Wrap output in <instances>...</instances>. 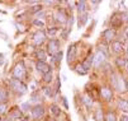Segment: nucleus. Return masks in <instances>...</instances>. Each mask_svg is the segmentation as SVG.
I'll use <instances>...</instances> for the list:
<instances>
[{
    "instance_id": "nucleus-1",
    "label": "nucleus",
    "mask_w": 128,
    "mask_h": 121,
    "mask_svg": "<svg viewBox=\"0 0 128 121\" xmlns=\"http://www.w3.org/2000/svg\"><path fill=\"white\" fill-rule=\"evenodd\" d=\"M10 85H12V88L18 92V93H20V94H24L27 92V87H26V84H23L20 80H18V79H13L10 82Z\"/></svg>"
},
{
    "instance_id": "nucleus-2",
    "label": "nucleus",
    "mask_w": 128,
    "mask_h": 121,
    "mask_svg": "<svg viewBox=\"0 0 128 121\" xmlns=\"http://www.w3.org/2000/svg\"><path fill=\"white\" fill-rule=\"evenodd\" d=\"M13 75H14V78H16L18 80L22 79V78L26 75V68H24V64H23V63L18 64V65L14 68V70H13Z\"/></svg>"
},
{
    "instance_id": "nucleus-3",
    "label": "nucleus",
    "mask_w": 128,
    "mask_h": 121,
    "mask_svg": "<svg viewBox=\"0 0 128 121\" xmlns=\"http://www.w3.org/2000/svg\"><path fill=\"white\" fill-rule=\"evenodd\" d=\"M48 52L52 55V56H56L58 52H60V43L57 40H52L50 43H48Z\"/></svg>"
},
{
    "instance_id": "nucleus-4",
    "label": "nucleus",
    "mask_w": 128,
    "mask_h": 121,
    "mask_svg": "<svg viewBox=\"0 0 128 121\" xmlns=\"http://www.w3.org/2000/svg\"><path fill=\"white\" fill-rule=\"evenodd\" d=\"M46 40V33L43 31H38V32H36L34 33V36H33V41L36 45H41Z\"/></svg>"
},
{
    "instance_id": "nucleus-5",
    "label": "nucleus",
    "mask_w": 128,
    "mask_h": 121,
    "mask_svg": "<svg viewBox=\"0 0 128 121\" xmlns=\"http://www.w3.org/2000/svg\"><path fill=\"white\" fill-rule=\"evenodd\" d=\"M37 70L44 75V74H47V73L51 72V68H50V65L46 64L44 61H38V63H37Z\"/></svg>"
},
{
    "instance_id": "nucleus-6",
    "label": "nucleus",
    "mask_w": 128,
    "mask_h": 121,
    "mask_svg": "<svg viewBox=\"0 0 128 121\" xmlns=\"http://www.w3.org/2000/svg\"><path fill=\"white\" fill-rule=\"evenodd\" d=\"M104 61H105V54L102 52V51H98V52L94 55V65L100 66Z\"/></svg>"
},
{
    "instance_id": "nucleus-7",
    "label": "nucleus",
    "mask_w": 128,
    "mask_h": 121,
    "mask_svg": "<svg viewBox=\"0 0 128 121\" xmlns=\"http://www.w3.org/2000/svg\"><path fill=\"white\" fill-rule=\"evenodd\" d=\"M32 116H33V118H36V120L41 118V117L43 116V107H42L41 105H37V106L32 110Z\"/></svg>"
},
{
    "instance_id": "nucleus-8",
    "label": "nucleus",
    "mask_w": 128,
    "mask_h": 121,
    "mask_svg": "<svg viewBox=\"0 0 128 121\" xmlns=\"http://www.w3.org/2000/svg\"><path fill=\"white\" fill-rule=\"evenodd\" d=\"M75 55H76V47H75V45H71L67 50V61L71 63L75 59Z\"/></svg>"
},
{
    "instance_id": "nucleus-9",
    "label": "nucleus",
    "mask_w": 128,
    "mask_h": 121,
    "mask_svg": "<svg viewBox=\"0 0 128 121\" xmlns=\"http://www.w3.org/2000/svg\"><path fill=\"white\" fill-rule=\"evenodd\" d=\"M122 22H123L122 14H118V13L113 15V18H112V21H110V23H112L113 27H119V26H122Z\"/></svg>"
},
{
    "instance_id": "nucleus-10",
    "label": "nucleus",
    "mask_w": 128,
    "mask_h": 121,
    "mask_svg": "<svg viewBox=\"0 0 128 121\" xmlns=\"http://www.w3.org/2000/svg\"><path fill=\"white\" fill-rule=\"evenodd\" d=\"M114 36H116V32H114V29H112V28H108V29H105V31L103 32V37H104L106 41H112V40L114 38Z\"/></svg>"
},
{
    "instance_id": "nucleus-11",
    "label": "nucleus",
    "mask_w": 128,
    "mask_h": 121,
    "mask_svg": "<svg viewBox=\"0 0 128 121\" xmlns=\"http://www.w3.org/2000/svg\"><path fill=\"white\" fill-rule=\"evenodd\" d=\"M100 94H102V97H103L104 99H106V101H110L112 97H113V93H112V91L109 89V88H103V89L100 91Z\"/></svg>"
},
{
    "instance_id": "nucleus-12",
    "label": "nucleus",
    "mask_w": 128,
    "mask_h": 121,
    "mask_svg": "<svg viewBox=\"0 0 128 121\" xmlns=\"http://www.w3.org/2000/svg\"><path fill=\"white\" fill-rule=\"evenodd\" d=\"M112 48H113L114 52L119 54V52H122V51H123V45L119 41H113L112 42Z\"/></svg>"
},
{
    "instance_id": "nucleus-13",
    "label": "nucleus",
    "mask_w": 128,
    "mask_h": 121,
    "mask_svg": "<svg viewBox=\"0 0 128 121\" xmlns=\"http://www.w3.org/2000/svg\"><path fill=\"white\" fill-rule=\"evenodd\" d=\"M93 63H94V57H91V56H89V57H88V59H86V60L82 63V66L85 68V70H86V72H88L89 69L91 68V64H93Z\"/></svg>"
},
{
    "instance_id": "nucleus-14",
    "label": "nucleus",
    "mask_w": 128,
    "mask_h": 121,
    "mask_svg": "<svg viewBox=\"0 0 128 121\" xmlns=\"http://www.w3.org/2000/svg\"><path fill=\"white\" fill-rule=\"evenodd\" d=\"M119 108H120L123 112L128 113V101H127V99H120V101H119Z\"/></svg>"
},
{
    "instance_id": "nucleus-15",
    "label": "nucleus",
    "mask_w": 128,
    "mask_h": 121,
    "mask_svg": "<svg viewBox=\"0 0 128 121\" xmlns=\"http://www.w3.org/2000/svg\"><path fill=\"white\" fill-rule=\"evenodd\" d=\"M86 21H88V15H86L85 13L80 14V15H79V27L84 26V24L86 23Z\"/></svg>"
},
{
    "instance_id": "nucleus-16",
    "label": "nucleus",
    "mask_w": 128,
    "mask_h": 121,
    "mask_svg": "<svg viewBox=\"0 0 128 121\" xmlns=\"http://www.w3.org/2000/svg\"><path fill=\"white\" fill-rule=\"evenodd\" d=\"M76 4H78V10H79V13H80V14H82V13L85 12L86 3H85V2H79V3H76Z\"/></svg>"
},
{
    "instance_id": "nucleus-17",
    "label": "nucleus",
    "mask_w": 128,
    "mask_h": 121,
    "mask_svg": "<svg viewBox=\"0 0 128 121\" xmlns=\"http://www.w3.org/2000/svg\"><path fill=\"white\" fill-rule=\"evenodd\" d=\"M56 17H57V21H58V22H61V23H65V22H66V15H65L62 12H57Z\"/></svg>"
},
{
    "instance_id": "nucleus-18",
    "label": "nucleus",
    "mask_w": 128,
    "mask_h": 121,
    "mask_svg": "<svg viewBox=\"0 0 128 121\" xmlns=\"http://www.w3.org/2000/svg\"><path fill=\"white\" fill-rule=\"evenodd\" d=\"M95 120H96V121H104L103 111H102L100 108H98V110H96V112H95Z\"/></svg>"
},
{
    "instance_id": "nucleus-19",
    "label": "nucleus",
    "mask_w": 128,
    "mask_h": 121,
    "mask_svg": "<svg viewBox=\"0 0 128 121\" xmlns=\"http://www.w3.org/2000/svg\"><path fill=\"white\" fill-rule=\"evenodd\" d=\"M51 112L54 115V116H60V113H61V110L56 106V105H52L51 106Z\"/></svg>"
},
{
    "instance_id": "nucleus-20",
    "label": "nucleus",
    "mask_w": 128,
    "mask_h": 121,
    "mask_svg": "<svg viewBox=\"0 0 128 121\" xmlns=\"http://www.w3.org/2000/svg\"><path fill=\"white\" fill-rule=\"evenodd\" d=\"M82 101H84V103H85L88 107H91V106H93V99H91L90 97L84 96V97H82Z\"/></svg>"
},
{
    "instance_id": "nucleus-21",
    "label": "nucleus",
    "mask_w": 128,
    "mask_h": 121,
    "mask_svg": "<svg viewBox=\"0 0 128 121\" xmlns=\"http://www.w3.org/2000/svg\"><path fill=\"white\" fill-rule=\"evenodd\" d=\"M76 72H78L79 74H81V75H85V74H86V70H85V68L82 66V64H80V65L76 66Z\"/></svg>"
},
{
    "instance_id": "nucleus-22",
    "label": "nucleus",
    "mask_w": 128,
    "mask_h": 121,
    "mask_svg": "<svg viewBox=\"0 0 128 121\" xmlns=\"http://www.w3.org/2000/svg\"><path fill=\"white\" fill-rule=\"evenodd\" d=\"M8 98V93L4 89H0V102H4Z\"/></svg>"
},
{
    "instance_id": "nucleus-23",
    "label": "nucleus",
    "mask_w": 128,
    "mask_h": 121,
    "mask_svg": "<svg viewBox=\"0 0 128 121\" xmlns=\"http://www.w3.org/2000/svg\"><path fill=\"white\" fill-rule=\"evenodd\" d=\"M37 56H38L40 61H44L46 60V54H44V51H42V50H40L37 52Z\"/></svg>"
},
{
    "instance_id": "nucleus-24",
    "label": "nucleus",
    "mask_w": 128,
    "mask_h": 121,
    "mask_svg": "<svg viewBox=\"0 0 128 121\" xmlns=\"http://www.w3.org/2000/svg\"><path fill=\"white\" fill-rule=\"evenodd\" d=\"M43 79H44V82H46V83H50V82L52 80V73L50 72V73L44 74V75H43Z\"/></svg>"
},
{
    "instance_id": "nucleus-25",
    "label": "nucleus",
    "mask_w": 128,
    "mask_h": 121,
    "mask_svg": "<svg viewBox=\"0 0 128 121\" xmlns=\"http://www.w3.org/2000/svg\"><path fill=\"white\" fill-rule=\"evenodd\" d=\"M57 32H58V28H48L47 29V33L50 34V36H54Z\"/></svg>"
},
{
    "instance_id": "nucleus-26",
    "label": "nucleus",
    "mask_w": 128,
    "mask_h": 121,
    "mask_svg": "<svg viewBox=\"0 0 128 121\" xmlns=\"http://www.w3.org/2000/svg\"><path fill=\"white\" fill-rule=\"evenodd\" d=\"M106 121H116V115L113 112H109L106 116Z\"/></svg>"
},
{
    "instance_id": "nucleus-27",
    "label": "nucleus",
    "mask_w": 128,
    "mask_h": 121,
    "mask_svg": "<svg viewBox=\"0 0 128 121\" xmlns=\"http://www.w3.org/2000/svg\"><path fill=\"white\" fill-rule=\"evenodd\" d=\"M126 60L124 59H117V64H118V66H124L126 68Z\"/></svg>"
},
{
    "instance_id": "nucleus-28",
    "label": "nucleus",
    "mask_w": 128,
    "mask_h": 121,
    "mask_svg": "<svg viewBox=\"0 0 128 121\" xmlns=\"http://www.w3.org/2000/svg\"><path fill=\"white\" fill-rule=\"evenodd\" d=\"M41 9H42V7H41V5H34V7H32L30 12H32V13H36V12H40Z\"/></svg>"
},
{
    "instance_id": "nucleus-29",
    "label": "nucleus",
    "mask_w": 128,
    "mask_h": 121,
    "mask_svg": "<svg viewBox=\"0 0 128 121\" xmlns=\"http://www.w3.org/2000/svg\"><path fill=\"white\" fill-rule=\"evenodd\" d=\"M43 91H44V93H46V96H47V97H52V91H51V88L46 87Z\"/></svg>"
},
{
    "instance_id": "nucleus-30",
    "label": "nucleus",
    "mask_w": 128,
    "mask_h": 121,
    "mask_svg": "<svg viewBox=\"0 0 128 121\" xmlns=\"http://www.w3.org/2000/svg\"><path fill=\"white\" fill-rule=\"evenodd\" d=\"M6 110V106L4 105V103H0V115H3Z\"/></svg>"
},
{
    "instance_id": "nucleus-31",
    "label": "nucleus",
    "mask_w": 128,
    "mask_h": 121,
    "mask_svg": "<svg viewBox=\"0 0 128 121\" xmlns=\"http://www.w3.org/2000/svg\"><path fill=\"white\" fill-rule=\"evenodd\" d=\"M33 23H34L36 26H38V27H43V26H44V23H43L42 21H40V19H36Z\"/></svg>"
},
{
    "instance_id": "nucleus-32",
    "label": "nucleus",
    "mask_w": 128,
    "mask_h": 121,
    "mask_svg": "<svg viewBox=\"0 0 128 121\" xmlns=\"http://www.w3.org/2000/svg\"><path fill=\"white\" fill-rule=\"evenodd\" d=\"M27 108H29V103H28V102H26V103H22V106H20V110L26 111Z\"/></svg>"
},
{
    "instance_id": "nucleus-33",
    "label": "nucleus",
    "mask_w": 128,
    "mask_h": 121,
    "mask_svg": "<svg viewBox=\"0 0 128 121\" xmlns=\"http://www.w3.org/2000/svg\"><path fill=\"white\" fill-rule=\"evenodd\" d=\"M30 101H32V102H37V101H38V96H37V94H33V96L30 97Z\"/></svg>"
},
{
    "instance_id": "nucleus-34",
    "label": "nucleus",
    "mask_w": 128,
    "mask_h": 121,
    "mask_svg": "<svg viewBox=\"0 0 128 121\" xmlns=\"http://www.w3.org/2000/svg\"><path fill=\"white\" fill-rule=\"evenodd\" d=\"M119 121H128V117H127V116H122Z\"/></svg>"
},
{
    "instance_id": "nucleus-35",
    "label": "nucleus",
    "mask_w": 128,
    "mask_h": 121,
    "mask_svg": "<svg viewBox=\"0 0 128 121\" xmlns=\"http://www.w3.org/2000/svg\"><path fill=\"white\" fill-rule=\"evenodd\" d=\"M124 37L128 40V28H126V31H124Z\"/></svg>"
},
{
    "instance_id": "nucleus-36",
    "label": "nucleus",
    "mask_w": 128,
    "mask_h": 121,
    "mask_svg": "<svg viewBox=\"0 0 128 121\" xmlns=\"http://www.w3.org/2000/svg\"><path fill=\"white\" fill-rule=\"evenodd\" d=\"M16 27H18V29H19V31H23V26H19V24H16Z\"/></svg>"
},
{
    "instance_id": "nucleus-37",
    "label": "nucleus",
    "mask_w": 128,
    "mask_h": 121,
    "mask_svg": "<svg viewBox=\"0 0 128 121\" xmlns=\"http://www.w3.org/2000/svg\"><path fill=\"white\" fill-rule=\"evenodd\" d=\"M126 69H127V70H128V61L126 63Z\"/></svg>"
},
{
    "instance_id": "nucleus-38",
    "label": "nucleus",
    "mask_w": 128,
    "mask_h": 121,
    "mask_svg": "<svg viewBox=\"0 0 128 121\" xmlns=\"http://www.w3.org/2000/svg\"><path fill=\"white\" fill-rule=\"evenodd\" d=\"M5 121H14L13 118H8V120H5Z\"/></svg>"
},
{
    "instance_id": "nucleus-39",
    "label": "nucleus",
    "mask_w": 128,
    "mask_h": 121,
    "mask_svg": "<svg viewBox=\"0 0 128 121\" xmlns=\"http://www.w3.org/2000/svg\"><path fill=\"white\" fill-rule=\"evenodd\" d=\"M127 89H128V82H127Z\"/></svg>"
},
{
    "instance_id": "nucleus-40",
    "label": "nucleus",
    "mask_w": 128,
    "mask_h": 121,
    "mask_svg": "<svg viewBox=\"0 0 128 121\" xmlns=\"http://www.w3.org/2000/svg\"><path fill=\"white\" fill-rule=\"evenodd\" d=\"M127 55H128V48H127Z\"/></svg>"
},
{
    "instance_id": "nucleus-41",
    "label": "nucleus",
    "mask_w": 128,
    "mask_h": 121,
    "mask_svg": "<svg viewBox=\"0 0 128 121\" xmlns=\"http://www.w3.org/2000/svg\"><path fill=\"white\" fill-rule=\"evenodd\" d=\"M24 121H27V120H24Z\"/></svg>"
}]
</instances>
